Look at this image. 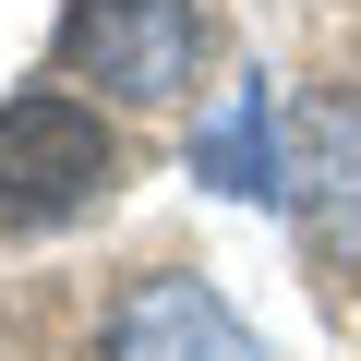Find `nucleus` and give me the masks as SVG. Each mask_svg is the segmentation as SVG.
<instances>
[{"mask_svg":"<svg viewBox=\"0 0 361 361\" xmlns=\"http://www.w3.org/2000/svg\"><path fill=\"white\" fill-rule=\"evenodd\" d=\"M109 180H121V133L85 97L37 85V97L0 109V229H61V217H85L109 193Z\"/></svg>","mask_w":361,"mask_h":361,"instance_id":"1","label":"nucleus"},{"mask_svg":"<svg viewBox=\"0 0 361 361\" xmlns=\"http://www.w3.org/2000/svg\"><path fill=\"white\" fill-rule=\"evenodd\" d=\"M61 61L109 97H180L193 85V0H73Z\"/></svg>","mask_w":361,"mask_h":361,"instance_id":"2","label":"nucleus"},{"mask_svg":"<svg viewBox=\"0 0 361 361\" xmlns=\"http://www.w3.org/2000/svg\"><path fill=\"white\" fill-rule=\"evenodd\" d=\"M97 361H265L253 337H241V313L217 301V289H193V277H145L121 313H109V349Z\"/></svg>","mask_w":361,"mask_h":361,"instance_id":"3","label":"nucleus"}]
</instances>
